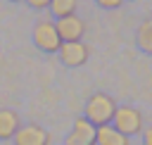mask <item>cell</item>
<instances>
[{
  "instance_id": "6da1fadb",
  "label": "cell",
  "mask_w": 152,
  "mask_h": 145,
  "mask_svg": "<svg viewBox=\"0 0 152 145\" xmlns=\"http://www.w3.org/2000/svg\"><path fill=\"white\" fill-rule=\"evenodd\" d=\"M116 107H119V105L114 102L112 95H107V93H95V95H90L88 102H86V114H83V119H86L88 124H93L95 128H97V126H107V124H112Z\"/></svg>"
},
{
  "instance_id": "7a4b0ae2",
  "label": "cell",
  "mask_w": 152,
  "mask_h": 145,
  "mask_svg": "<svg viewBox=\"0 0 152 145\" xmlns=\"http://www.w3.org/2000/svg\"><path fill=\"white\" fill-rule=\"evenodd\" d=\"M112 126L119 133H124L126 138L138 135V133H142V114L135 107H128V105L126 107H116L114 119H112Z\"/></svg>"
},
{
  "instance_id": "3957f363",
  "label": "cell",
  "mask_w": 152,
  "mask_h": 145,
  "mask_svg": "<svg viewBox=\"0 0 152 145\" xmlns=\"http://www.w3.org/2000/svg\"><path fill=\"white\" fill-rule=\"evenodd\" d=\"M33 43L38 45V50L43 52H57L62 40L57 36V29H55V21H38L36 29H33Z\"/></svg>"
},
{
  "instance_id": "277c9868",
  "label": "cell",
  "mask_w": 152,
  "mask_h": 145,
  "mask_svg": "<svg viewBox=\"0 0 152 145\" xmlns=\"http://www.w3.org/2000/svg\"><path fill=\"white\" fill-rule=\"evenodd\" d=\"M59 59L66 64V67H81L88 62L90 57V48L83 43V40H76V43H62L59 50H57Z\"/></svg>"
},
{
  "instance_id": "5b68a950",
  "label": "cell",
  "mask_w": 152,
  "mask_h": 145,
  "mask_svg": "<svg viewBox=\"0 0 152 145\" xmlns=\"http://www.w3.org/2000/svg\"><path fill=\"white\" fill-rule=\"evenodd\" d=\"M55 29H57V36H59L62 43H76V40H81V36H83V31H86V24H83V19H78L76 14H71V17L57 19Z\"/></svg>"
},
{
  "instance_id": "8992f818",
  "label": "cell",
  "mask_w": 152,
  "mask_h": 145,
  "mask_svg": "<svg viewBox=\"0 0 152 145\" xmlns=\"http://www.w3.org/2000/svg\"><path fill=\"white\" fill-rule=\"evenodd\" d=\"M14 145H50V133L43 126L36 124H26L19 126V131L14 133Z\"/></svg>"
},
{
  "instance_id": "52a82bcc",
  "label": "cell",
  "mask_w": 152,
  "mask_h": 145,
  "mask_svg": "<svg viewBox=\"0 0 152 145\" xmlns=\"http://www.w3.org/2000/svg\"><path fill=\"white\" fill-rule=\"evenodd\" d=\"M64 145H95V126L88 124L83 116L76 119L74 128L64 138Z\"/></svg>"
},
{
  "instance_id": "ba28073f",
  "label": "cell",
  "mask_w": 152,
  "mask_h": 145,
  "mask_svg": "<svg viewBox=\"0 0 152 145\" xmlns=\"http://www.w3.org/2000/svg\"><path fill=\"white\" fill-rule=\"evenodd\" d=\"M95 145H131V138H126L112 124H107L95 128Z\"/></svg>"
},
{
  "instance_id": "9c48e42d",
  "label": "cell",
  "mask_w": 152,
  "mask_h": 145,
  "mask_svg": "<svg viewBox=\"0 0 152 145\" xmlns=\"http://www.w3.org/2000/svg\"><path fill=\"white\" fill-rule=\"evenodd\" d=\"M19 126H21V119L14 109H0V140L14 138Z\"/></svg>"
},
{
  "instance_id": "30bf717a",
  "label": "cell",
  "mask_w": 152,
  "mask_h": 145,
  "mask_svg": "<svg viewBox=\"0 0 152 145\" xmlns=\"http://www.w3.org/2000/svg\"><path fill=\"white\" fill-rule=\"evenodd\" d=\"M135 40H138V48L142 50V52H152V21L150 19H145L140 26H138V36H135Z\"/></svg>"
},
{
  "instance_id": "8fae6325",
  "label": "cell",
  "mask_w": 152,
  "mask_h": 145,
  "mask_svg": "<svg viewBox=\"0 0 152 145\" xmlns=\"http://www.w3.org/2000/svg\"><path fill=\"white\" fill-rule=\"evenodd\" d=\"M50 10H52L55 17L64 19V17L76 14V2L74 0H55V2H50Z\"/></svg>"
},
{
  "instance_id": "7c38bea8",
  "label": "cell",
  "mask_w": 152,
  "mask_h": 145,
  "mask_svg": "<svg viewBox=\"0 0 152 145\" xmlns=\"http://www.w3.org/2000/svg\"><path fill=\"white\" fill-rule=\"evenodd\" d=\"M121 5H124L121 0H100V7H104V10H116Z\"/></svg>"
},
{
  "instance_id": "4fadbf2b",
  "label": "cell",
  "mask_w": 152,
  "mask_h": 145,
  "mask_svg": "<svg viewBox=\"0 0 152 145\" xmlns=\"http://www.w3.org/2000/svg\"><path fill=\"white\" fill-rule=\"evenodd\" d=\"M28 7H33V10H45V7H50V2H48V0H31Z\"/></svg>"
},
{
  "instance_id": "5bb4252c",
  "label": "cell",
  "mask_w": 152,
  "mask_h": 145,
  "mask_svg": "<svg viewBox=\"0 0 152 145\" xmlns=\"http://www.w3.org/2000/svg\"><path fill=\"white\" fill-rule=\"evenodd\" d=\"M145 133V145H152V128L150 131H142Z\"/></svg>"
}]
</instances>
